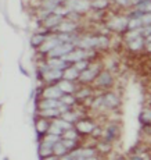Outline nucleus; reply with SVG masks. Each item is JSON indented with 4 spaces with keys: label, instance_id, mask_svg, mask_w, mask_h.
Instances as JSON below:
<instances>
[{
    "label": "nucleus",
    "instance_id": "ea45409f",
    "mask_svg": "<svg viewBox=\"0 0 151 160\" xmlns=\"http://www.w3.org/2000/svg\"><path fill=\"white\" fill-rule=\"evenodd\" d=\"M60 158H57L55 155H51V156H47V158H43L42 160H58Z\"/></svg>",
    "mask_w": 151,
    "mask_h": 160
},
{
    "label": "nucleus",
    "instance_id": "a19ab883",
    "mask_svg": "<svg viewBox=\"0 0 151 160\" xmlns=\"http://www.w3.org/2000/svg\"><path fill=\"white\" fill-rule=\"evenodd\" d=\"M146 43H147V46L151 45V35H149V36L146 38Z\"/></svg>",
    "mask_w": 151,
    "mask_h": 160
},
{
    "label": "nucleus",
    "instance_id": "393cba45",
    "mask_svg": "<svg viewBox=\"0 0 151 160\" xmlns=\"http://www.w3.org/2000/svg\"><path fill=\"white\" fill-rule=\"evenodd\" d=\"M60 114L58 109H50V110H42V116L43 117H55Z\"/></svg>",
    "mask_w": 151,
    "mask_h": 160
},
{
    "label": "nucleus",
    "instance_id": "37998d69",
    "mask_svg": "<svg viewBox=\"0 0 151 160\" xmlns=\"http://www.w3.org/2000/svg\"><path fill=\"white\" fill-rule=\"evenodd\" d=\"M130 160H143V158H141V156H133Z\"/></svg>",
    "mask_w": 151,
    "mask_h": 160
},
{
    "label": "nucleus",
    "instance_id": "dca6fc26",
    "mask_svg": "<svg viewBox=\"0 0 151 160\" xmlns=\"http://www.w3.org/2000/svg\"><path fill=\"white\" fill-rule=\"evenodd\" d=\"M78 130L81 131V132H92V131L94 130V125L92 124V122L83 120V121H79L78 122Z\"/></svg>",
    "mask_w": 151,
    "mask_h": 160
},
{
    "label": "nucleus",
    "instance_id": "473e14b6",
    "mask_svg": "<svg viewBox=\"0 0 151 160\" xmlns=\"http://www.w3.org/2000/svg\"><path fill=\"white\" fill-rule=\"evenodd\" d=\"M65 139H72V141H75V139H76V132L73 131V130L65 131Z\"/></svg>",
    "mask_w": 151,
    "mask_h": 160
},
{
    "label": "nucleus",
    "instance_id": "423d86ee",
    "mask_svg": "<svg viewBox=\"0 0 151 160\" xmlns=\"http://www.w3.org/2000/svg\"><path fill=\"white\" fill-rule=\"evenodd\" d=\"M47 66L50 67L51 70H63L68 66V63H67L64 58H50V60L47 61Z\"/></svg>",
    "mask_w": 151,
    "mask_h": 160
},
{
    "label": "nucleus",
    "instance_id": "9d476101",
    "mask_svg": "<svg viewBox=\"0 0 151 160\" xmlns=\"http://www.w3.org/2000/svg\"><path fill=\"white\" fill-rule=\"evenodd\" d=\"M40 109L42 110H50V109H58L60 106V102L58 100H54V99H45L43 102H40Z\"/></svg>",
    "mask_w": 151,
    "mask_h": 160
},
{
    "label": "nucleus",
    "instance_id": "49530a36",
    "mask_svg": "<svg viewBox=\"0 0 151 160\" xmlns=\"http://www.w3.org/2000/svg\"><path fill=\"white\" fill-rule=\"evenodd\" d=\"M3 160H8V158H4V159H3Z\"/></svg>",
    "mask_w": 151,
    "mask_h": 160
},
{
    "label": "nucleus",
    "instance_id": "7c9ffc66",
    "mask_svg": "<svg viewBox=\"0 0 151 160\" xmlns=\"http://www.w3.org/2000/svg\"><path fill=\"white\" fill-rule=\"evenodd\" d=\"M98 149H100L101 152H110V150H111V145H110V142H107V143H104V142L98 143Z\"/></svg>",
    "mask_w": 151,
    "mask_h": 160
},
{
    "label": "nucleus",
    "instance_id": "bb28decb",
    "mask_svg": "<svg viewBox=\"0 0 151 160\" xmlns=\"http://www.w3.org/2000/svg\"><path fill=\"white\" fill-rule=\"evenodd\" d=\"M45 142L47 143H51V145H55L57 142H60V137L58 135H47V137L45 138Z\"/></svg>",
    "mask_w": 151,
    "mask_h": 160
},
{
    "label": "nucleus",
    "instance_id": "1a4fd4ad",
    "mask_svg": "<svg viewBox=\"0 0 151 160\" xmlns=\"http://www.w3.org/2000/svg\"><path fill=\"white\" fill-rule=\"evenodd\" d=\"M111 82H112V78H111L110 74L108 72H101L100 75H98L96 84L98 85V87H110Z\"/></svg>",
    "mask_w": 151,
    "mask_h": 160
},
{
    "label": "nucleus",
    "instance_id": "20e7f679",
    "mask_svg": "<svg viewBox=\"0 0 151 160\" xmlns=\"http://www.w3.org/2000/svg\"><path fill=\"white\" fill-rule=\"evenodd\" d=\"M86 56H89V53L87 52H83V50H75V52H71L69 54H67L65 57H64V60L68 63V61H82V58L83 57H86Z\"/></svg>",
    "mask_w": 151,
    "mask_h": 160
},
{
    "label": "nucleus",
    "instance_id": "f3484780",
    "mask_svg": "<svg viewBox=\"0 0 151 160\" xmlns=\"http://www.w3.org/2000/svg\"><path fill=\"white\" fill-rule=\"evenodd\" d=\"M96 72H97V68L85 70V71H82V74H81V77H79V78H81L82 81H90V79H93L94 77H96Z\"/></svg>",
    "mask_w": 151,
    "mask_h": 160
},
{
    "label": "nucleus",
    "instance_id": "0eeeda50",
    "mask_svg": "<svg viewBox=\"0 0 151 160\" xmlns=\"http://www.w3.org/2000/svg\"><path fill=\"white\" fill-rule=\"evenodd\" d=\"M103 99H104V106L108 107V109H114V107H116L119 104L118 98L114 93H107L106 96H103Z\"/></svg>",
    "mask_w": 151,
    "mask_h": 160
},
{
    "label": "nucleus",
    "instance_id": "cd10ccee",
    "mask_svg": "<svg viewBox=\"0 0 151 160\" xmlns=\"http://www.w3.org/2000/svg\"><path fill=\"white\" fill-rule=\"evenodd\" d=\"M43 41H45V36L43 35H35L32 38V46H39V45H42L43 43Z\"/></svg>",
    "mask_w": 151,
    "mask_h": 160
},
{
    "label": "nucleus",
    "instance_id": "c9c22d12",
    "mask_svg": "<svg viewBox=\"0 0 151 160\" xmlns=\"http://www.w3.org/2000/svg\"><path fill=\"white\" fill-rule=\"evenodd\" d=\"M141 21H143V24H146V25H151V13H150V14L143 15Z\"/></svg>",
    "mask_w": 151,
    "mask_h": 160
},
{
    "label": "nucleus",
    "instance_id": "72a5a7b5",
    "mask_svg": "<svg viewBox=\"0 0 151 160\" xmlns=\"http://www.w3.org/2000/svg\"><path fill=\"white\" fill-rule=\"evenodd\" d=\"M92 6L96 8H106L107 6H108V2H93Z\"/></svg>",
    "mask_w": 151,
    "mask_h": 160
},
{
    "label": "nucleus",
    "instance_id": "f704fd0d",
    "mask_svg": "<svg viewBox=\"0 0 151 160\" xmlns=\"http://www.w3.org/2000/svg\"><path fill=\"white\" fill-rule=\"evenodd\" d=\"M141 118H143L144 122H151V112H144L141 114Z\"/></svg>",
    "mask_w": 151,
    "mask_h": 160
},
{
    "label": "nucleus",
    "instance_id": "2f4dec72",
    "mask_svg": "<svg viewBox=\"0 0 151 160\" xmlns=\"http://www.w3.org/2000/svg\"><path fill=\"white\" fill-rule=\"evenodd\" d=\"M61 142L64 143V146H65L67 149H71V148H73L76 145V141H72V139H64V141H61Z\"/></svg>",
    "mask_w": 151,
    "mask_h": 160
},
{
    "label": "nucleus",
    "instance_id": "c756f323",
    "mask_svg": "<svg viewBox=\"0 0 151 160\" xmlns=\"http://www.w3.org/2000/svg\"><path fill=\"white\" fill-rule=\"evenodd\" d=\"M86 67H87V61L86 60H82V61H78V63H76V66H75V68L78 70H82V71H85L86 70Z\"/></svg>",
    "mask_w": 151,
    "mask_h": 160
},
{
    "label": "nucleus",
    "instance_id": "6e6552de",
    "mask_svg": "<svg viewBox=\"0 0 151 160\" xmlns=\"http://www.w3.org/2000/svg\"><path fill=\"white\" fill-rule=\"evenodd\" d=\"M53 146L51 143H47V142H43L40 146H39V155L40 158H47V156H51L53 155Z\"/></svg>",
    "mask_w": 151,
    "mask_h": 160
},
{
    "label": "nucleus",
    "instance_id": "4c0bfd02",
    "mask_svg": "<svg viewBox=\"0 0 151 160\" xmlns=\"http://www.w3.org/2000/svg\"><path fill=\"white\" fill-rule=\"evenodd\" d=\"M108 45V39L106 36H98V46H107Z\"/></svg>",
    "mask_w": 151,
    "mask_h": 160
},
{
    "label": "nucleus",
    "instance_id": "e433bc0d",
    "mask_svg": "<svg viewBox=\"0 0 151 160\" xmlns=\"http://www.w3.org/2000/svg\"><path fill=\"white\" fill-rule=\"evenodd\" d=\"M61 102L65 104H72L73 103V98L72 96H63L61 98Z\"/></svg>",
    "mask_w": 151,
    "mask_h": 160
},
{
    "label": "nucleus",
    "instance_id": "5701e85b",
    "mask_svg": "<svg viewBox=\"0 0 151 160\" xmlns=\"http://www.w3.org/2000/svg\"><path fill=\"white\" fill-rule=\"evenodd\" d=\"M75 28H76V25L73 22H63V24H60V31H63V32H72Z\"/></svg>",
    "mask_w": 151,
    "mask_h": 160
},
{
    "label": "nucleus",
    "instance_id": "f8f14e48",
    "mask_svg": "<svg viewBox=\"0 0 151 160\" xmlns=\"http://www.w3.org/2000/svg\"><path fill=\"white\" fill-rule=\"evenodd\" d=\"M67 148L64 146L63 142H57L53 146V155H55L57 158H63V156H67Z\"/></svg>",
    "mask_w": 151,
    "mask_h": 160
},
{
    "label": "nucleus",
    "instance_id": "c85d7f7f",
    "mask_svg": "<svg viewBox=\"0 0 151 160\" xmlns=\"http://www.w3.org/2000/svg\"><path fill=\"white\" fill-rule=\"evenodd\" d=\"M63 120H65V121H68V122H73L76 120V114L75 113H64L63 114Z\"/></svg>",
    "mask_w": 151,
    "mask_h": 160
},
{
    "label": "nucleus",
    "instance_id": "39448f33",
    "mask_svg": "<svg viewBox=\"0 0 151 160\" xmlns=\"http://www.w3.org/2000/svg\"><path fill=\"white\" fill-rule=\"evenodd\" d=\"M61 43H63V42H61L58 38L50 39V41H46V43H45V45H43L42 48H40V52H42V53H47V52H49V53H50L51 50H54V49L57 48L58 45H61Z\"/></svg>",
    "mask_w": 151,
    "mask_h": 160
},
{
    "label": "nucleus",
    "instance_id": "9b49d317",
    "mask_svg": "<svg viewBox=\"0 0 151 160\" xmlns=\"http://www.w3.org/2000/svg\"><path fill=\"white\" fill-rule=\"evenodd\" d=\"M68 4L71 6V8L75 11H86L89 8V6H92V3H87V2H71L68 3Z\"/></svg>",
    "mask_w": 151,
    "mask_h": 160
},
{
    "label": "nucleus",
    "instance_id": "6ab92c4d",
    "mask_svg": "<svg viewBox=\"0 0 151 160\" xmlns=\"http://www.w3.org/2000/svg\"><path fill=\"white\" fill-rule=\"evenodd\" d=\"M49 128H50V125H49V122L46 121V120H40V121H38V124H36V130H38L39 134H43V132L49 131Z\"/></svg>",
    "mask_w": 151,
    "mask_h": 160
},
{
    "label": "nucleus",
    "instance_id": "412c9836",
    "mask_svg": "<svg viewBox=\"0 0 151 160\" xmlns=\"http://www.w3.org/2000/svg\"><path fill=\"white\" fill-rule=\"evenodd\" d=\"M116 127H114V125H111V127H108L106 130V142H111V141L115 138V131Z\"/></svg>",
    "mask_w": 151,
    "mask_h": 160
},
{
    "label": "nucleus",
    "instance_id": "a18cd8bd",
    "mask_svg": "<svg viewBox=\"0 0 151 160\" xmlns=\"http://www.w3.org/2000/svg\"><path fill=\"white\" fill-rule=\"evenodd\" d=\"M149 50H150V52H151V45H150V46H149Z\"/></svg>",
    "mask_w": 151,
    "mask_h": 160
},
{
    "label": "nucleus",
    "instance_id": "f03ea898",
    "mask_svg": "<svg viewBox=\"0 0 151 160\" xmlns=\"http://www.w3.org/2000/svg\"><path fill=\"white\" fill-rule=\"evenodd\" d=\"M43 96H45V99H61V98L64 96V92L61 91L58 87H50L47 89H45L43 91Z\"/></svg>",
    "mask_w": 151,
    "mask_h": 160
},
{
    "label": "nucleus",
    "instance_id": "7ed1b4c3",
    "mask_svg": "<svg viewBox=\"0 0 151 160\" xmlns=\"http://www.w3.org/2000/svg\"><path fill=\"white\" fill-rule=\"evenodd\" d=\"M129 24V18L126 17H116L112 18V21L108 24V27L111 29H116V31H124Z\"/></svg>",
    "mask_w": 151,
    "mask_h": 160
},
{
    "label": "nucleus",
    "instance_id": "c03bdc74",
    "mask_svg": "<svg viewBox=\"0 0 151 160\" xmlns=\"http://www.w3.org/2000/svg\"><path fill=\"white\" fill-rule=\"evenodd\" d=\"M85 160H97L96 158H89V159H85Z\"/></svg>",
    "mask_w": 151,
    "mask_h": 160
},
{
    "label": "nucleus",
    "instance_id": "a878e982",
    "mask_svg": "<svg viewBox=\"0 0 151 160\" xmlns=\"http://www.w3.org/2000/svg\"><path fill=\"white\" fill-rule=\"evenodd\" d=\"M49 132H50L51 135H58V137H60V135L64 132V130H61L57 124H54V122H53V124L50 125V128H49Z\"/></svg>",
    "mask_w": 151,
    "mask_h": 160
},
{
    "label": "nucleus",
    "instance_id": "79ce46f5",
    "mask_svg": "<svg viewBox=\"0 0 151 160\" xmlns=\"http://www.w3.org/2000/svg\"><path fill=\"white\" fill-rule=\"evenodd\" d=\"M60 160H72V159H71L69 155H67V156H63V158H60Z\"/></svg>",
    "mask_w": 151,
    "mask_h": 160
},
{
    "label": "nucleus",
    "instance_id": "f257e3e1",
    "mask_svg": "<svg viewBox=\"0 0 151 160\" xmlns=\"http://www.w3.org/2000/svg\"><path fill=\"white\" fill-rule=\"evenodd\" d=\"M73 49V45L72 43H61L58 45L54 50L50 52V56L53 58H60V57H65L67 54H69Z\"/></svg>",
    "mask_w": 151,
    "mask_h": 160
},
{
    "label": "nucleus",
    "instance_id": "4be33fe9",
    "mask_svg": "<svg viewBox=\"0 0 151 160\" xmlns=\"http://www.w3.org/2000/svg\"><path fill=\"white\" fill-rule=\"evenodd\" d=\"M143 45H144L143 38H139L133 42H129V48H130L132 50H140V49L143 48Z\"/></svg>",
    "mask_w": 151,
    "mask_h": 160
},
{
    "label": "nucleus",
    "instance_id": "aec40b11",
    "mask_svg": "<svg viewBox=\"0 0 151 160\" xmlns=\"http://www.w3.org/2000/svg\"><path fill=\"white\" fill-rule=\"evenodd\" d=\"M143 24V21H141V18H132L130 21H129L128 24V28L130 31H136V28L139 29V27Z\"/></svg>",
    "mask_w": 151,
    "mask_h": 160
},
{
    "label": "nucleus",
    "instance_id": "ddd939ff",
    "mask_svg": "<svg viewBox=\"0 0 151 160\" xmlns=\"http://www.w3.org/2000/svg\"><path fill=\"white\" fill-rule=\"evenodd\" d=\"M58 88L61 89V91L64 92V93H72L73 89H75V87H73V84L71 81H67V79H64V81H61L60 84L57 85Z\"/></svg>",
    "mask_w": 151,
    "mask_h": 160
},
{
    "label": "nucleus",
    "instance_id": "2eb2a0df",
    "mask_svg": "<svg viewBox=\"0 0 151 160\" xmlns=\"http://www.w3.org/2000/svg\"><path fill=\"white\" fill-rule=\"evenodd\" d=\"M61 77H64L63 70H50V71L45 75V78L47 79V81H53V79H60Z\"/></svg>",
    "mask_w": 151,
    "mask_h": 160
},
{
    "label": "nucleus",
    "instance_id": "de8ad7c7",
    "mask_svg": "<svg viewBox=\"0 0 151 160\" xmlns=\"http://www.w3.org/2000/svg\"><path fill=\"white\" fill-rule=\"evenodd\" d=\"M76 160H85V159H76Z\"/></svg>",
    "mask_w": 151,
    "mask_h": 160
},
{
    "label": "nucleus",
    "instance_id": "4468645a",
    "mask_svg": "<svg viewBox=\"0 0 151 160\" xmlns=\"http://www.w3.org/2000/svg\"><path fill=\"white\" fill-rule=\"evenodd\" d=\"M78 77H81V74H79V71L75 68V67L67 68V70H65V72H64V78H65L67 81H72V79L78 78Z\"/></svg>",
    "mask_w": 151,
    "mask_h": 160
},
{
    "label": "nucleus",
    "instance_id": "58836bf2",
    "mask_svg": "<svg viewBox=\"0 0 151 160\" xmlns=\"http://www.w3.org/2000/svg\"><path fill=\"white\" fill-rule=\"evenodd\" d=\"M86 95H90V91H82V92H79L78 93V98H86Z\"/></svg>",
    "mask_w": 151,
    "mask_h": 160
},
{
    "label": "nucleus",
    "instance_id": "b1692460",
    "mask_svg": "<svg viewBox=\"0 0 151 160\" xmlns=\"http://www.w3.org/2000/svg\"><path fill=\"white\" fill-rule=\"evenodd\" d=\"M54 124H57L58 127L61 128V130H65V131L72 130V128H71V122L65 121V120H55V121H54Z\"/></svg>",
    "mask_w": 151,
    "mask_h": 160
},
{
    "label": "nucleus",
    "instance_id": "a211bd4d",
    "mask_svg": "<svg viewBox=\"0 0 151 160\" xmlns=\"http://www.w3.org/2000/svg\"><path fill=\"white\" fill-rule=\"evenodd\" d=\"M60 21H61L60 15H51V17L46 18L45 25L47 27V28H53V27H55V25H58V24H60Z\"/></svg>",
    "mask_w": 151,
    "mask_h": 160
}]
</instances>
